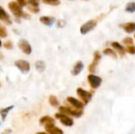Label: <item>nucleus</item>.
Here are the masks:
<instances>
[{
  "label": "nucleus",
  "instance_id": "4c0bfd02",
  "mask_svg": "<svg viewBox=\"0 0 135 134\" xmlns=\"http://www.w3.org/2000/svg\"><path fill=\"white\" fill-rule=\"evenodd\" d=\"M134 39H135V34H134Z\"/></svg>",
  "mask_w": 135,
  "mask_h": 134
},
{
  "label": "nucleus",
  "instance_id": "2f4dec72",
  "mask_svg": "<svg viewBox=\"0 0 135 134\" xmlns=\"http://www.w3.org/2000/svg\"><path fill=\"white\" fill-rule=\"evenodd\" d=\"M12 133V130H10V129H6L5 130H3L2 132V133L1 134H11Z\"/></svg>",
  "mask_w": 135,
  "mask_h": 134
},
{
  "label": "nucleus",
  "instance_id": "f3484780",
  "mask_svg": "<svg viewBox=\"0 0 135 134\" xmlns=\"http://www.w3.org/2000/svg\"><path fill=\"white\" fill-rule=\"evenodd\" d=\"M13 107H14L13 105H10V106L6 107H3L0 110V117H1V119L2 122H4L6 120L9 113L13 109Z\"/></svg>",
  "mask_w": 135,
  "mask_h": 134
},
{
  "label": "nucleus",
  "instance_id": "7c9ffc66",
  "mask_svg": "<svg viewBox=\"0 0 135 134\" xmlns=\"http://www.w3.org/2000/svg\"><path fill=\"white\" fill-rule=\"evenodd\" d=\"M17 3L21 7L26 6V1L25 0H17Z\"/></svg>",
  "mask_w": 135,
  "mask_h": 134
},
{
  "label": "nucleus",
  "instance_id": "e433bc0d",
  "mask_svg": "<svg viewBox=\"0 0 135 134\" xmlns=\"http://www.w3.org/2000/svg\"><path fill=\"white\" fill-rule=\"evenodd\" d=\"M0 87H1V82H0Z\"/></svg>",
  "mask_w": 135,
  "mask_h": 134
},
{
  "label": "nucleus",
  "instance_id": "5701e85b",
  "mask_svg": "<svg viewBox=\"0 0 135 134\" xmlns=\"http://www.w3.org/2000/svg\"><path fill=\"white\" fill-rule=\"evenodd\" d=\"M123 43L127 46H131L134 44V40L131 37H126L123 39Z\"/></svg>",
  "mask_w": 135,
  "mask_h": 134
},
{
  "label": "nucleus",
  "instance_id": "0eeeda50",
  "mask_svg": "<svg viewBox=\"0 0 135 134\" xmlns=\"http://www.w3.org/2000/svg\"><path fill=\"white\" fill-rule=\"evenodd\" d=\"M97 24V21H96L94 19L88 21L87 22H85V24H83L81 26V28H80L81 34H82V35L88 34L89 32H90L96 28Z\"/></svg>",
  "mask_w": 135,
  "mask_h": 134
},
{
  "label": "nucleus",
  "instance_id": "4468645a",
  "mask_svg": "<svg viewBox=\"0 0 135 134\" xmlns=\"http://www.w3.org/2000/svg\"><path fill=\"white\" fill-rule=\"evenodd\" d=\"M45 132L48 134H64L62 130L56 126L55 125H51L44 127Z\"/></svg>",
  "mask_w": 135,
  "mask_h": 134
},
{
  "label": "nucleus",
  "instance_id": "412c9836",
  "mask_svg": "<svg viewBox=\"0 0 135 134\" xmlns=\"http://www.w3.org/2000/svg\"><path fill=\"white\" fill-rule=\"evenodd\" d=\"M103 54L106 56H110L111 58H117V53L112 49V48H110V47H108V48H105L104 51H103Z\"/></svg>",
  "mask_w": 135,
  "mask_h": 134
},
{
  "label": "nucleus",
  "instance_id": "dca6fc26",
  "mask_svg": "<svg viewBox=\"0 0 135 134\" xmlns=\"http://www.w3.org/2000/svg\"><path fill=\"white\" fill-rule=\"evenodd\" d=\"M40 21L44 24V25H47V26H52L53 24L55 23V18L53 17H48V16H43L40 18Z\"/></svg>",
  "mask_w": 135,
  "mask_h": 134
},
{
  "label": "nucleus",
  "instance_id": "f8f14e48",
  "mask_svg": "<svg viewBox=\"0 0 135 134\" xmlns=\"http://www.w3.org/2000/svg\"><path fill=\"white\" fill-rule=\"evenodd\" d=\"M111 45H112L113 50H114L116 53H118L119 55H121V56H124V55H125V54H126L125 47H124L120 43L116 42V41H114V42H112V43H111Z\"/></svg>",
  "mask_w": 135,
  "mask_h": 134
},
{
  "label": "nucleus",
  "instance_id": "4be33fe9",
  "mask_svg": "<svg viewBox=\"0 0 135 134\" xmlns=\"http://www.w3.org/2000/svg\"><path fill=\"white\" fill-rule=\"evenodd\" d=\"M125 9L127 12L129 13H134L135 12V2H128L125 7Z\"/></svg>",
  "mask_w": 135,
  "mask_h": 134
},
{
  "label": "nucleus",
  "instance_id": "7ed1b4c3",
  "mask_svg": "<svg viewBox=\"0 0 135 134\" xmlns=\"http://www.w3.org/2000/svg\"><path fill=\"white\" fill-rule=\"evenodd\" d=\"M8 7L9 9V10L12 12V13L16 17H25V16H26L28 18V15L26 14V13H24L22 9H21V6H20L17 2H10L9 4H8Z\"/></svg>",
  "mask_w": 135,
  "mask_h": 134
},
{
  "label": "nucleus",
  "instance_id": "72a5a7b5",
  "mask_svg": "<svg viewBox=\"0 0 135 134\" xmlns=\"http://www.w3.org/2000/svg\"><path fill=\"white\" fill-rule=\"evenodd\" d=\"M36 134H48V133H47L46 132H38V133H36Z\"/></svg>",
  "mask_w": 135,
  "mask_h": 134
},
{
  "label": "nucleus",
  "instance_id": "cd10ccee",
  "mask_svg": "<svg viewBox=\"0 0 135 134\" xmlns=\"http://www.w3.org/2000/svg\"><path fill=\"white\" fill-rule=\"evenodd\" d=\"M3 46L7 50H11L13 49V43L11 41H6L4 43H3Z\"/></svg>",
  "mask_w": 135,
  "mask_h": 134
},
{
  "label": "nucleus",
  "instance_id": "f03ea898",
  "mask_svg": "<svg viewBox=\"0 0 135 134\" xmlns=\"http://www.w3.org/2000/svg\"><path fill=\"white\" fill-rule=\"evenodd\" d=\"M76 93L78 96L79 97L80 100L85 105H87L93 99V94L90 92L86 91L82 88H78L76 90Z\"/></svg>",
  "mask_w": 135,
  "mask_h": 134
},
{
  "label": "nucleus",
  "instance_id": "9b49d317",
  "mask_svg": "<svg viewBox=\"0 0 135 134\" xmlns=\"http://www.w3.org/2000/svg\"><path fill=\"white\" fill-rule=\"evenodd\" d=\"M84 67H85V65L83 63L82 61H78L75 62V64L74 65V67L72 68L71 70V74L73 76H78L79 75L82 70H84Z\"/></svg>",
  "mask_w": 135,
  "mask_h": 134
},
{
  "label": "nucleus",
  "instance_id": "39448f33",
  "mask_svg": "<svg viewBox=\"0 0 135 134\" xmlns=\"http://www.w3.org/2000/svg\"><path fill=\"white\" fill-rule=\"evenodd\" d=\"M87 80H88V82L89 84V86L93 89H97L98 88H100L101 84H102V81H103V80L100 77L95 75L94 73L89 74Z\"/></svg>",
  "mask_w": 135,
  "mask_h": 134
},
{
  "label": "nucleus",
  "instance_id": "393cba45",
  "mask_svg": "<svg viewBox=\"0 0 135 134\" xmlns=\"http://www.w3.org/2000/svg\"><path fill=\"white\" fill-rule=\"evenodd\" d=\"M44 3L48 4V5H51V6H57L60 3L59 0H42Z\"/></svg>",
  "mask_w": 135,
  "mask_h": 134
},
{
  "label": "nucleus",
  "instance_id": "a878e982",
  "mask_svg": "<svg viewBox=\"0 0 135 134\" xmlns=\"http://www.w3.org/2000/svg\"><path fill=\"white\" fill-rule=\"evenodd\" d=\"M7 36V31L5 28V27L0 25V37L1 38H5Z\"/></svg>",
  "mask_w": 135,
  "mask_h": 134
},
{
  "label": "nucleus",
  "instance_id": "20e7f679",
  "mask_svg": "<svg viewBox=\"0 0 135 134\" xmlns=\"http://www.w3.org/2000/svg\"><path fill=\"white\" fill-rule=\"evenodd\" d=\"M14 66L18 69V70L23 73V74H27L28 73H29L31 66H30V63L26 61V60H23V59H18L16 60L14 62Z\"/></svg>",
  "mask_w": 135,
  "mask_h": 134
},
{
  "label": "nucleus",
  "instance_id": "aec40b11",
  "mask_svg": "<svg viewBox=\"0 0 135 134\" xmlns=\"http://www.w3.org/2000/svg\"><path fill=\"white\" fill-rule=\"evenodd\" d=\"M48 102L52 107H55V108L59 107V100L55 96L51 95L48 98Z\"/></svg>",
  "mask_w": 135,
  "mask_h": 134
},
{
  "label": "nucleus",
  "instance_id": "f704fd0d",
  "mask_svg": "<svg viewBox=\"0 0 135 134\" xmlns=\"http://www.w3.org/2000/svg\"><path fill=\"white\" fill-rule=\"evenodd\" d=\"M2 47V41H1V39H0V47Z\"/></svg>",
  "mask_w": 135,
  "mask_h": 134
},
{
  "label": "nucleus",
  "instance_id": "bb28decb",
  "mask_svg": "<svg viewBox=\"0 0 135 134\" xmlns=\"http://www.w3.org/2000/svg\"><path fill=\"white\" fill-rule=\"evenodd\" d=\"M27 1L30 5V6H33V7H38L40 4V0H27Z\"/></svg>",
  "mask_w": 135,
  "mask_h": 134
},
{
  "label": "nucleus",
  "instance_id": "2eb2a0df",
  "mask_svg": "<svg viewBox=\"0 0 135 134\" xmlns=\"http://www.w3.org/2000/svg\"><path fill=\"white\" fill-rule=\"evenodd\" d=\"M120 27H122L127 33H133L135 32V22H127L120 24Z\"/></svg>",
  "mask_w": 135,
  "mask_h": 134
},
{
  "label": "nucleus",
  "instance_id": "6ab92c4d",
  "mask_svg": "<svg viewBox=\"0 0 135 134\" xmlns=\"http://www.w3.org/2000/svg\"><path fill=\"white\" fill-rule=\"evenodd\" d=\"M35 69L39 73H43L46 69V63L43 60H38L35 62Z\"/></svg>",
  "mask_w": 135,
  "mask_h": 134
},
{
  "label": "nucleus",
  "instance_id": "1a4fd4ad",
  "mask_svg": "<svg viewBox=\"0 0 135 134\" xmlns=\"http://www.w3.org/2000/svg\"><path fill=\"white\" fill-rule=\"evenodd\" d=\"M66 102L74 108L78 109V110H83L85 107V104L78 99L73 97V96H68L66 98Z\"/></svg>",
  "mask_w": 135,
  "mask_h": 134
},
{
  "label": "nucleus",
  "instance_id": "f257e3e1",
  "mask_svg": "<svg viewBox=\"0 0 135 134\" xmlns=\"http://www.w3.org/2000/svg\"><path fill=\"white\" fill-rule=\"evenodd\" d=\"M59 112L63 115H66L70 117L74 118H81L83 115V110H78L75 108H72L71 107H66V106H60L59 107Z\"/></svg>",
  "mask_w": 135,
  "mask_h": 134
},
{
  "label": "nucleus",
  "instance_id": "ddd939ff",
  "mask_svg": "<svg viewBox=\"0 0 135 134\" xmlns=\"http://www.w3.org/2000/svg\"><path fill=\"white\" fill-rule=\"evenodd\" d=\"M40 124L43 126H51V125H55V119L48 115H45L43 116L40 118Z\"/></svg>",
  "mask_w": 135,
  "mask_h": 134
},
{
  "label": "nucleus",
  "instance_id": "c9c22d12",
  "mask_svg": "<svg viewBox=\"0 0 135 134\" xmlns=\"http://www.w3.org/2000/svg\"><path fill=\"white\" fill-rule=\"evenodd\" d=\"M2 126V122H0V126Z\"/></svg>",
  "mask_w": 135,
  "mask_h": 134
},
{
  "label": "nucleus",
  "instance_id": "473e14b6",
  "mask_svg": "<svg viewBox=\"0 0 135 134\" xmlns=\"http://www.w3.org/2000/svg\"><path fill=\"white\" fill-rule=\"evenodd\" d=\"M3 59V54L0 52V61H2Z\"/></svg>",
  "mask_w": 135,
  "mask_h": 134
},
{
  "label": "nucleus",
  "instance_id": "a211bd4d",
  "mask_svg": "<svg viewBox=\"0 0 135 134\" xmlns=\"http://www.w3.org/2000/svg\"><path fill=\"white\" fill-rule=\"evenodd\" d=\"M0 20L3 21L7 24H10L11 22H12L9 14L4 10V9L2 6H0Z\"/></svg>",
  "mask_w": 135,
  "mask_h": 134
},
{
  "label": "nucleus",
  "instance_id": "c756f323",
  "mask_svg": "<svg viewBox=\"0 0 135 134\" xmlns=\"http://www.w3.org/2000/svg\"><path fill=\"white\" fill-rule=\"evenodd\" d=\"M28 9H29L31 12H32V13H38V12H39V8H38V7L28 6Z\"/></svg>",
  "mask_w": 135,
  "mask_h": 134
},
{
  "label": "nucleus",
  "instance_id": "c85d7f7f",
  "mask_svg": "<svg viewBox=\"0 0 135 134\" xmlns=\"http://www.w3.org/2000/svg\"><path fill=\"white\" fill-rule=\"evenodd\" d=\"M65 25H66V21H63V20H59V21H58L57 26H58L59 28H63Z\"/></svg>",
  "mask_w": 135,
  "mask_h": 134
},
{
  "label": "nucleus",
  "instance_id": "6e6552de",
  "mask_svg": "<svg viewBox=\"0 0 135 134\" xmlns=\"http://www.w3.org/2000/svg\"><path fill=\"white\" fill-rule=\"evenodd\" d=\"M17 46H18L19 49L22 51V53H24V54H25L27 55L31 54V53L32 51V47H31L30 43L26 39H20V41L17 43Z\"/></svg>",
  "mask_w": 135,
  "mask_h": 134
},
{
  "label": "nucleus",
  "instance_id": "b1692460",
  "mask_svg": "<svg viewBox=\"0 0 135 134\" xmlns=\"http://www.w3.org/2000/svg\"><path fill=\"white\" fill-rule=\"evenodd\" d=\"M126 52H127L130 54H135V45H131L127 46L126 48Z\"/></svg>",
  "mask_w": 135,
  "mask_h": 134
},
{
  "label": "nucleus",
  "instance_id": "9d476101",
  "mask_svg": "<svg viewBox=\"0 0 135 134\" xmlns=\"http://www.w3.org/2000/svg\"><path fill=\"white\" fill-rule=\"evenodd\" d=\"M100 59H101V54L100 53V51H95L93 54V60L89 66V71L91 73H93L96 71L97 66L99 64Z\"/></svg>",
  "mask_w": 135,
  "mask_h": 134
},
{
  "label": "nucleus",
  "instance_id": "423d86ee",
  "mask_svg": "<svg viewBox=\"0 0 135 134\" xmlns=\"http://www.w3.org/2000/svg\"><path fill=\"white\" fill-rule=\"evenodd\" d=\"M55 118L59 119L60 123L66 127H71L74 124V122L71 117L67 116L66 115H63L62 113H59V112L56 113L55 115Z\"/></svg>",
  "mask_w": 135,
  "mask_h": 134
}]
</instances>
